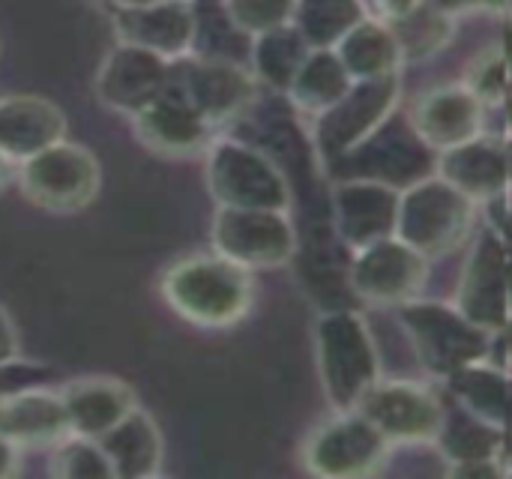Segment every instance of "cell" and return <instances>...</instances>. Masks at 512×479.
<instances>
[{
  "label": "cell",
  "instance_id": "6da1fadb",
  "mask_svg": "<svg viewBox=\"0 0 512 479\" xmlns=\"http://www.w3.org/2000/svg\"><path fill=\"white\" fill-rule=\"evenodd\" d=\"M159 294L186 324L231 330L243 324L255 306V276L213 249L192 252L165 267Z\"/></svg>",
  "mask_w": 512,
  "mask_h": 479
},
{
  "label": "cell",
  "instance_id": "7a4b0ae2",
  "mask_svg": "<svg viewBox=\"0 0 512 479\" xmlns=\"http://www.w3.org/2000/svg\"><path fill=\"white\" fill-rule=\"evenodd\" d=\"M312 342L327 405L333 411H357L366 393L384 378L369 321L357 309L321 312L312 327Z\"/></svg>",
  "mask_w": 512,
  "mask_h": 479
},
{
  "label": "cell",
  "instance_id": "3957f363",
  "mask_svg": "<svg viewBox=\"0 0 512 479\" xmlns=\"http://www.w3.org/2000/svg\"><path fill=\"white\" fill-rule=\"evenodd\" d=\"M393 312L420 366L438 381H447L480 360H492L495 333L474 324L456 303L417 297Z\"/></svg>",
  "mask_w": 512,
  "mask_h": 479
},
{
  "label": "cell",
  "instance_id": "277c9868",
  "mask_svg": "<svg viewBox=\"0 0 512 479\" xmlns=\"http://www.w3.org/2000/svg\"><path fill=\"white\" fill-rule=\"evenodd\" d=\"M477 216V201H471L441 174H432L402 189L396 237H402L429 261H441L471 243Z\"/></svg>",
  "mask_w": 512,
  "mask_h": 479
},
{
  "label": "cell",
  "instance_id": "5b68a950",
  "mask_svg": "<svg viewBox=\"0 0 512 479\" xmlns=\"http://www.w3.org/2000/svg\"><path fill=\"white\" fill-rule=\"evenodd\" d=\"M393 444L360 411H333L300 444V471L318 479H366L381 474L393 456Z\"/></svg>",
  "mask_w": 512,
  "mask_h": 479
},
{
  "label": "cell",
  "instance_id": "8992f818",
  "mask_svg": "<svg viewBox=\"0 0 512 479\" xmlns=\"http://www.w3.org/2000/svg\"><path fill=\"white\" fill-rule=\"evenodd\" d=\"M204 180L216 207L291 210V183L255 144L216 135L204 153Z\"/></svg>",
  "mask_w": 512,
  "mask_h": 479
},
{
  "label": "cell",
  "instance_id": "52a82bcc",
  "mask_svg": "<svg viewBox=\"0 0 512 479\" xmlns=\"http://www.w3.org/2000/svg\"><path fill=\"white\" fill-rule=\"evenodd\" d=\"M402 102V75L354 81L351 90L309 120L312 147L324 162H339L369 144Z\"/></svg>",
  "mask_w": 512,
  "mask_h": 479
},
{
  "label": "cell",
  "instance_id": "ba28073f",
  "mask_svg": "<svg viewBox=\"0 0 512 479\" xmlns=\"http://www.w3.org/2000/svg\"><path fill=\"white\" fill-rule=\"evenodd\" d=\"M210 249L258 273L288 267L297 258L300 237L291 210L216 207L210 225Z\"/></svg>",
  "mask_w": 512,
  "mask_h": 479
},
{
  "label": "cell",
  "instance_id": "9c48e42d",
  "mask_svg": "<svg viewBox=\"0 0 512 479\" xmlns=\"http://www.w3.org/2000/svg\"><path fill=\"white\" fill-rule=\"evenodd\" d=\"M102 183L99 159L69 138L18 162L21 195L48 213H78L96 201Z\"/></svg>",
  "mask_w": 512,
  "mask_h": 479
},
{
  "label": "cell",
  "instance_id": "30bf717a",
  "mask_svg": "<svg viewBox=\"0 0 512 479\" xmlns=\"http://www.w3.org/2000/svg\"><path fill=\"white\" fill-rule=\"evenodd\" d=\"M357 411L366 414L393 447L435 444L447 420L444 396L414 378H381Z\"/></svg>",
  "mask_w": 512,
  "mask_h": 479
},
{
  "label": "cell",
  "instance_id": "8fae6325",
  "mask_svg": "<svg viewBox=\"0 0 512 479\" xmlns=\"http://www.w3.org/2000/svg\"><path fill=\"white\" fill-rule=\"evenodd\" d=\"M348 288L375 309H399L423 297L432 273V261L408 246L402 237L378 240L360 252H351Z\"/></svg>",
  "mask_w": 512,
  "mask_h": 479
},
{
  "label": "cell",
  "instance_id": "7c38bea8",
  "mask_svg": "<svg viewBox=\"0 0 512 479\" xmlns=\"http://www.w3.org/2000/svg\"><path fill=\"white\" fill-rule=\"evenodd\" d=\"M171 87H177L216 129L237 120L258 99L261 81L252 66L228 57H183L174 60Z\"/></svg>",
  "mask_w": 512,
  "mask_h": 479
},
{
  "label": "cell",
  "instance_id": "4fadbf2b",
  "mask_svg": "<svg viewBox=\"0 0 512 479\" xmlns=\"http://www.w3.org/2000/svg\"><path fill=\"white\" fill-rule=\"evenodd\" d=\"M507 258H510L507 240L498 234V228L486 225L474 231L468 252H465V264L456 279L453 303L489 333H498L510 318Z\"/></svg>",
  "mask_w": 512,
  "mask_h": 479
},
{
  "label": "cell",
  "instance_id": "5bb4252c",
  "mask_svg": "<svg viewBox=\"0 0 512 479\" xmlns=\"http://www.w3.org/2000/svg\"><path fill=\"white\" fill-rule=\"evenodd\" d=\"M171 69L174 60H165L162 54H153L129 42H117L99 63L93 93L105 108L123 117H135L144 105H150L156 96L168 90Z\"/></svg>",
  "mask_w": 512,
  "mask_h": 479
},
{
  "label": "cell",
  "instance_id": "9a60e30c",
  "mask_svg": "<svg viewBox=\"0 0 512 479\" xmlns=\"http://www.w3.org/2000/svg\"><path fill=\"white\" fill-rule=\"evenodd\" d=\"M132 120L135 138L156 156L165 159H195L216 141V126L177 90L168 84L162 96L144 105Z\"/></svg>",
  "mask_w": 512,
  "mask_h": 479
},
{
  "label": "cell",
  "instance_id": "2e32d148",
  "mask_svg": "<svg viewBox=\"0 0 512 479\" xmlns=\"http://www.w3.org/2000/svg\"><path fill=\"white\" fill-rule=\"evenodd\" d=\"M399 201H402V189L384 180H369V177L339 180L330 192L336 237L351 252H360L378 240L396 237Z\"/></svg>",
  "mask_w": 512,
  "mask_h": 479
},
{
  "label": "cell",
  "instance_id": "e0dca14e",
  "mask_svg": "<svg viewBox=\"0 0 512 479\" xmlns=\"http://www.w3.org/2000/svg\"><path fill=\"white\" fill-rule=\"evenodd\" d=\"M486 105L462 84H438L423 90L408 108V126L435 153L459 147L486 132Z\"/></svg>",
  "mask_w": 512,
  "mask_h": 479
},
{
  "label": "cell",
  "instance_id": "ac0fdd59",
  "mask_svg": "<svg viewBox=\"0 0 512 479\" xmlns=\"http://www.w3.org/2000/svg\"><path fill=\"white\" fill-rule=\"evenodd\" d=\"M114 33L117 42L147 48L165 60H183L198 42V9L192 0H159L114 9Z\"/></svg>",
  "mask_w": 512,
  "mask_h": 479
},
{
  "label": "cell",
  "instance_id": "d6986e66",
  "mask_svg": "<svg viewBox=\"0 0 512 479\" xmlns=\"http://www.w3.org/2000/svg\"><path fill=\"white\" fill-rule=\"evenodd\" d=\"M447 183L465 192L480 207H489L501 198H510V177L504 162L501 138L477 135L459 147L438 153V171Z\"/></svg>",
  "mask_w": 512,
  "mask_h": 479
},
{
  "label": "cell",
  "instance_id": "ffe728a7",
  "mask_svg": "<svg viewBox=\"0 0 512 479\" xmlns=\"http://www.w3.org/2000/svg\"><path fill=\"white\" fill-rule=\"evenodd\" d=\"M66 138V114L45 96H0V153L24 162Z\"/></svg>",
  "mask_w": 512,
  "mask_h": 479
},
{
  "label": "cell",
  "instance_id": "44dd1931",
  "mask_svg": "<svg viewBox=\"0 0 512 479\" xmlns=\"http://www.w3.org/2000/svg\"><path fill=\"white\" fill-rule=\"evenodd\" d=\"M72 432L63 396L54 390H21L0 396V438L27 447H54Z\"/></svg>",
  "mask_w": 512,
  "mask_h": 479
},
{
  "label": "cell",
  "instance_id": "7402d4cb",
  "mask_svg": "<svg viewBox=\"0 0 512 479\" xmlns=\"http://www.w3.org/2000/svg\"><path fill=\"white\" fill-rule=\"evenodd\" d=\"M60 396H63L72 432L87 435V438H102L126 414H132L138 408L132 387L117 378H105V375L78 378L69 387H63Z\"/></svg>",
  "mask_w": 512,
  "mask_h": 479
},
{
  "label": "cell",
  "instance_id": "603a6c76",
  "mask_svg": "<svg viewBox=\"0 0 512 479\" xmlns=\"http://www.w3.org/2000/svg\"><path fill=\"white\" fill-rule=\"evenodd\" d=\"M99 444L114 468V479H147L162 471L165 441L156 420L141 405L105 432Z\"/></svg>",
  "mask_w": 512,
  "mask_h": 479
},
{
  "label": "cell",
  "instance_id": "cb8c5ba5",
  "mask_svg": "<svg viewBox=\"0 0 512 479\" xmlns=\"http://www.w3.org/2000/svg\"><path fill=\"white\" fill-rule=\"evenodd\" d=\"M333 51L339 54L354 81L393 78L402 75L405 66V51L399 45L396 30L375 15H366Z\"/></svg>",
  "mask_w": 512,
  "mask_h": 479
},
{
  "label": "cell",
  "instance_id": "d4e9b609",
  "mask_svg": "<svg viewBox=\"0 0 512 479\" xmlns=\"http://www.w3.org/2000/svg\"><path fill=\"white\" fill-rule=\"evenodd\" d=\"M444 384L459 408L501 429L512 426V375L495 360H480L474 366H465L456 375H450Z\"/></svg>",
  "mask_w": 512,
  "mask_h": 479
},
{
  "label": "cell",
  "instance_id": "484cf974",
  "mask_svg": "<svg viewBox=\"0 0 512 479\" xmlns=\"http://www.w3.org/2000/svg\"><path fill=\"white\" fill-rule=\"evenodd\" d=\"M351 84L354 78L333 48H312L285 96L300 117L312 120L330 105H336L351 90Z\"/></svg>",
  "mask_w": 512,
  "mask_h": 479
},
{
  "label": "cell",
  "instance_id": "4316f807",
  "mask_svg": "<svg viewBox=\"0 0 512 479\" xmlns=\"http://www.w3.org/2000/svg\"><path fill=\"white\" fill-rule=\"evenodd\" d=\"M309 45L306 39L297 33L294 24L261 33L252 39V51H249V66L255 72V78L273 90H279L285 96V90L291 87V81L297 78L300 66L309 57Z\"/></svg>",
  "mask_w": 512,
  "mask_h": 479
},
{
  "label": "cell",
  "instance_id": "83f0119b",
  "mask_svg": "<svg viewBox=\"0 0 512 479\" xmlns=\"http://www.w3.org/2000/svg\"><path fill=\"white\" fill-rule=\"evenodd\" d=\"M504 432L507 429L453 405V408H447V420H444V429H441L435 447L441 450L447 465L474 462V459H498Z\"/></svg>",
  "mask_w": 512,
  "mask_h": 479
},
{
  "label": "cell",
  "instance_id": "f1b7e54d",
  "mask_svg": "<svg viewBox=\"0 0 512 479\" xmlns=\"http://www.w3.org/2000/svg\"><path fill=\"white\" fill-rule=\"evenodd\" d=\"M366 15L369 0H297L291 24L309 48H336Z\"/></svg>",
  "mask_w": 512,
  "mask_h": 479
},
{
  "label": "cell",
  "instance_id": "f546056e",
  "mask_svg": "<svg viewBox=\"0 0 512 479\" xmlns=\"http://www.w3.org/2000/svg\"><path fill=\"white\" fill-rule=\"evenodd\" d=\"M390 27L399 36L405 63H414V60L420 63V60H429V57L447 51V45L456 36V15H450L435 0H429L414 15H408L405 21H396Z\"/></svg>",
  "mask_w": 512,
  "mask_h": 479
},
{
  "label": "cell",
  "instance_id": "4dcf8cb0",
  "mask_svg": "<svg viewBox=\"0 0 512 479\" xmlns=\"http://www.w3.org/2000/svg\"><path fill=\"white\" fill-rule=\"evenodd\" d=\"M48 474L57 479H114V468L99 444V438L69 432L54 444Z\"/></svg>",
  "mask_w": 512,
  "mask_h": 479
},
{
  "label": "cell",
  "instance_id": "1f68e13d",
  "mask_svg": "<svg viewBox=\"0 0 512 479\" xmlns=\"http://www.w3.org/2000/svg\"><path fill=\"white\" fill-rule=\"evenodd\" d=\"M228 24L249 39L288 27L297 12V0H219Z\"/></svg>",
  "mask_w": 512,
  "mask_h": 479
},
{
  "label": "cell",
  "instance_id": "d6a6232c",
  "mask_svg": "<svg viewBox=\"0 0 512 479\" xmlns=\"http://www.w3.org/2000/svg\"><path fill=\"white\" fill-rule=\"evenodd\" d=\"M512 72L507 69L498 45H483L468 63H465V75H462V84L486 105V108H498L501 105V96L510 84Z\"/></svg>",
  "mask_w": 512,
  "mask_h": 479
},
{
  "label": "cell",
  "instance_id": "836d02e7",
  "mask_svg": "<svg viewBox=\"0 0 512 479\" xmlns=\"http://www.w3.org/2000/svg\"><path fill=\"white\" fill-rule=\"evenodd\" d=\"M447 474L456 479H501L507 477V468L501 465V459H474L447 465Z\"/></svg>",
  "mask_w": 512,
  "mask_h": 479
},
{
  "label": "cell",
  "instance_id": "e575fe53",
  "mask_svg": "<svg viewBox=\"0 0 512 479\" xmlns=\"http://www.w3.org/2000/svg\"><path fill=\"white\" fill-rule=\"evenodd\" d=\"M426 3L429 0H369V15H375L387 24H396V21H405L408 15H414Z\"/></svg>",
  "mask_w": 512,
  "mask_h": 479
},
{
  "label": "cell",
  "instance_id": "d590c367",
  "mask_svg": "<svg viewBox=\"0 0 512 479\" xmlns=\"http://www.w3.org/2000/svg\"><path fill=\"white\" fill-rule=\"evenodd\" d=\"M18 360V333L6 309H0V369Z\"/></svg>",
  "mask_w": 512,
  "mask_h": 479
},
{
  "label": "cell",
  "instance_id": "8d00e7d4",
  "mask_svg": "<svg viewBox=\"0 0 512 479\" xmlns=\"http://www.w3.org/2000/svg\"><path fill=\"white\" fill-rule=\"evenodd\" d=\"M492 360L512 375V312H510V318H507V324L495 333Z\"/></svg>",
  "mask_w": 512,
  "mask_h": 479
},
{
  "label": "cell",
  "instance_id": "74e56055",
  "mask_svg": "<svg viewBox=\"0 0 512 479\" xmlns=\"http://www.w3.org/2000/svg\"><path fill=\"white\" fill-rule=\"evenodd\" d=\"M21 453H24V450H21L18 444L0 438V479H9L15 477V474H21Z\"/></svg>",
  "mask_w": 512,
  "mask_h": 479
},
{
  "label": "cell",
  "instance_id": "f35d334b",
  "mask_svg": "<svg viewBox=\"0 0 512 479\" xmlns=\"http://www.w3.org/2000/svg\"><path fill=\"white\" fill-rule=\"evenodd\" d=\"M495 45H498V51H501L507 69L512 72V6H504V12H501V24H498V39H495Z\"/></svg>",
  "mask_w": 512,
  "mask_h": 479
},
{
  "label": "cell",
  "instance_id": "ab89813d",
  "mask_svg": "<svg viewBox=\"0 0 512 479\" xmlns=\"http://www.w3.org/2000/svg\"><path fill=\"white\" fill-rule=\"evenodd\" d=\"M441 9H447L450 15H462V12H474V9H489L492 0H435Z\"/></svg>",
  "mask_w": 512,
  "mask_h": 479
},
{
  "label": "cell",
  "instance_id": "60d3db41",
  "mask_svg": "<svg viewBox=\"0 0 512 479\" xmlns=\"http://www.w3.org/2000/svg\"><path fill=\"white\" fill-rule=\"evenodd\" d=\"M501 114H504V126H507V132H512V78L510 84H507V90H504V96H501Z\"/></svg>",
  "mask_w": 512,
  "mask_h": 479
},
{
  "label": "cell",
  "instance_id": "b9f144b4",
  "mask_svg": "<svg viewBox=\"0 0 512 479\" xmlns=\"http://www.w3.org/2000/svg\"><path fill=\"white\" fill-rule=\"evenodd\" d=\"M501 147H504V162H507V177H510V195H512V132H504Z\"/></svg>",
  "mask_w": 512,
  "mask_h": 479
},
{
  "label": "cell",
  "instance_id": "7bdbcfd3",
  "mask_svg": "<svg viewBox=\"0 0 512 479\" xmlns=\"http://www.w3.org/2000/svg\"><path fill=\"white\" fill-rule=\"evenodd\" d=\"M105 6H111V12L114 9H129V6H147V3H159V0H102Z\"/></svg>",
  "mask_w": 512,
  "mask_h": 479
},
{
  "label": "cell",
  "instance_id": "ee69618b",
  "mask_svg": "<svg viewBox=\"0 0 512 479\" xmlns=\"http://www.w3.org/2000/svg\"><path fill=\"white\" fill-rule=\"evenodd\" d=\"M12 165H15V162H12L6 153H0V189L9 183V177H12Z\"/></svg>",
  "mask_w": 512,
  "mask_h": 479
},
{
  "label": "cell",
  "instance_id": "f6af8a7d",
  "mask_svg": "<svg viewBox=\"0 0 512 479\" xmlns=\"http://www.w3.org/2000/svg\"><path fill=\"white\" fill-rule=\"evenodd\" d=\"M507 303H510V312H512V252H510V258H507Z\"/></svg>",
  "mask_w": 512,
  "mask_h": 479
}]
</instances>
